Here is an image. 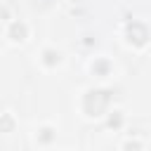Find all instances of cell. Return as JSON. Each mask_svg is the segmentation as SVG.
I'll return each instance as SVG.
<instances>
[{
  "label": "cell",
  "instance_id": "cell-1",
  "mask_svg": "<svg viewBox=\"0 0 151 151\" xmlns=\"http://www.w3.org/2000/svg\"><path fill=\"white\" fill-rule=\"evenodd\" d=\"M106 101H109V94H106V92H90L87 99H85V109H87L92 116H97V113L104 111Z\"/></svg>",
  "mask_w": 151,
  "mask_h": 151
}]
</instances>
